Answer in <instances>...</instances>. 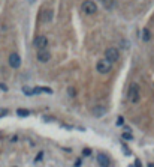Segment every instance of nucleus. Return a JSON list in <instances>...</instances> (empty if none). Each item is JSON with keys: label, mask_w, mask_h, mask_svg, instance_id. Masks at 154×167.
<instances>
[{"label": "nucleus", "mask_w": 154, "mask_h": 167, "mask_svg": "<svg viewBox=\"0 0 154 167\" xmlns=\"http://www.w3.org/2000/svg\"><path fill=\"white\" fill-rule=\"evenodd\" d=\"M105 59H106V62H109V63L117 62L118 59H120V53H118V50L115 48V47H109V48L105 51Z\"/></svg>", "instance_id": "obj_1"}, {"label": "nucleus", "mask_w": 154, "mask_h": 167, "mask_svg": "<svg viewBox=\"0 0 154 167\" xmlns=\"http://www.w3.org/2000/svg\"><path fill=\"white\" fill-rule=\"evenodd\" d=\"M33 45H35L39 51H42V50H45L46 47H48V39H46V36H44V35H39V36L35 38Z\"/></svg>", "instance_id": "obj_2"}, {"label": "nucleus", "mask_w": 154, "mask_h": 167, "mask_svg": "<svg viewBox=\"0 0 154 167\" xmlns=\"http://www.w3.org/2000/svg\"><path fill=\"white\" fill-rule=\"evenodd\" d=\"M139 93H141L139 86H138L136 83H133V84L130 86V90H129V99H130L133 104H136V103L139 101Z\"/></svg>", "instance_id": "obj_3"}, {"label": "nucleus", "mask_w": 154, "mask_h": 167, "mask_svg": "<svg viewBox=\"0 0 154 167\" xmlns=\"http://www.w3.org/2000/svg\"><path fill=\"white\" fill-rule=\"evenodd\" d=\"M81 9L85 12V14L93 15V14H94V12L97 11V6H96L94 2H91V0H85V2L82 3V6H81Z\"/></svg>", "instance_id": "obj_4"}, {"label": "nucleus", "mask_w": 154, "mask_h": 167, "mask_svg": "<svg viewBox=\"0 0 154 167\" xmlns=\"http://www.w3.org/2000/svg\"><path fill=\"white\" fill-rule=\"evenodd\" d=\"M96 68H97V71L100 72V74H108V72L111 71V63L106 62V60H99Z\"/></svg>", "instance_id": "obj_5"}, {"label": "nucleus", "mask_w": 154, "mask_h": 167, "mask_svg": "<svg viewBox=\"0 0 154 167\" xmlns=\"http://www.w3.org/2000/svg\"><path fill=\"white\" fill-rule=\"evenodd\" d=\"M9 66L12 68H19L21 66V57L17 53H11L9 54Z\"/></svg>", "instance_id": "obj_6"}, {"label": "nucleus", "mask_w": 154, "mask_h": 167, "mask_svg": "<svg viewBox=\"0 0 154 167\" xmlns=\"http://www.w3.org/2000/svg\"><path fill=\"white\" fill-rule=\"evenodd\" d=\"M106 111H108V110H106V107H102V105H94V107L91 109V115L94 116V117H102Z\"/></svg>", "instance_id": "obj_7"}, {"label": "nucleus", "mask_w": 154, "mask_h": 167, "mask_svg": "<svg viewBox=\"0 0 154 167\" xmlns=\"http://www.w3.org/2000/svg\"><path fill=\"white\" fill-rule=\"evenodd\" d=\"M97 163H99L100 167H109L111 166L109 158H108V155H105V153H99L97 155Z\"/></svg>", "instance_id": "obj_8"}, {"label": "nucleus", "mask_w": 154, "mask_h": 167, "mask_svg": "<svg viewBox=\"0 0 154 167\" xmlns=\"http://www.w3.org/2000/svg\"><path fill=\"white\" fill-rule=\"evenodd\" d=\"M50 57H51V54H50V53L48 51H46V50H42V51H39L37 53V60L39 62H48L50 60Z\"/></svg>", "instance_id": "obj_9"}, {"label": "nucleus", "mask_w": 154, "mask_h": 167, "mask_svg": "<svg viewBox=\"0 0 154 167\" xmlns=\"http://www.w3.org/2000/svg\"><path fill=\"white\" fill-rule=\"evenodd\" d=\"M150 39H151V33L148 29H144L142 30V41L144 42H150Z\"/></svg>", "instance_id": "obj_10"}, {"label": "nucleus", "mask_w": 154, "mask_h": 167, "mask_svg": "<svg viewBox=\"0 0 154 167\" xmlns=\"http://www.w3.org/2000/svg\"><path fill=\"white\" fill-rule=\"evenodd\" d=\"M17 115L18 116H23V117H27L30 115V110H27V109H18L17 110Z\"/></svg>", "instance_id": "obj_11"}, {"label": "nucleus", "mask_w": 154, "mask_h": 167, "mask_svg": "<svg viewBox=\"0 0 154 167\" xmlns=\"http://www.w3.org/2000/svg\"><path fill=\"white\" fill-rule=\"evenodd\" d=\"M44 20H45V21H51V20H52V11L51 9H46L44 12Z\"/></svg>", "instance_id": "obj_12"}, {"label": "nucleus", "mask_w": 154, "mask_h": 167, "mask_svg": "<svg viewBox=\"0 0 154 167\" xmlns=\"http://www.w3.org/2000/svg\"><path fill=\"white\" fill-rule=\"evenodd\" d=\"M23 92L25 93L27 96H30V95H33V89H29V88H23Z\"/></svg>", "instance_id": "obj_13"}, {"label": "nucleus", "mask_w": 154, "mask_h": 167, "mask_svg": "<svg viewBox=\"0 0 154 167\" xmlns=\"http://www.w3.org/2000/svg\"><path fill=\"white\" fill-rule=\"evenodd\" d=\"M123 138H124V140H132L133 136L130 134V132H124V134H123Z\"/></svg>", "instance_id": "obj_14"}, {"label": "nucleus", "mask_w": 154, "mask_h": 167, "mask_svg": "<svg viewBox=\"0 0 154 167\" xmlns=\"http://www.w3.org/2000/svg\"><path fill=\"white\" fill-rule=\"evenodd\" d=\"M5 115H8V110H6V109H2V110H0V117L5 116Z\"/></svg>", "instance_id": "obj_15"}, {"label": "nucleus", "mask_w": 154, "mask_h": 167, "mask_svg": "<svg viewBox=\"0 0 154 167\" xmlns=\"http://www.w3.org/2000/svg\"><path fill=\"white\" fill-rule=\"evenodd\" d=\"M0 89H2L3 92H6V90H8V88H6V86H5L3 83H0Z\"/></svg>", "instance_id": "obj_16"}, {"label": "nucleus", "mask_w": 154, "mask_h": 167, "mask_svg": "<svg viewBox=\"0 0 154 167\" xmlns=\"http://www.w3.org/2000/svg\"><path fill=\"white\" fill-rule=\"evenodd\" d=\"M135 167H142V166H141V161H139V160H136V161H135Z\"/></svg>", "instance_id": "obj_17"}, {"label": "nucleus", "mask_w": 154, "mask_h": 167, "mask_svg": "<svg viewBox=\"0 0 154 167\" xmlns=\"http://www.w3.org/2000/svg\"><path fill=\"white\" fill-rule=\"evenodd\" d=\"M79 166H81V160H76V161H75V167H79Z\"/></svg>", "instance_id": "obj_18"}, {"label": "nucleus", "mask_w": 154, "mask_h": 167, "mask_svg": "<svg viewBox=\"0 0 154 167\" xmlns=\"http://www.w3.org/2000/svg\"><path fill=\"white\" fill-rule=\"evenodd\" d=\"M90 153H91L90 149H84V155H90Z\"/></svg>", "instance_id": "obj_19"}, {"label": "nucleus", "mask_w": 154, "mask_h": 167, "mask_svg": "<svg viewBox=\"0 0 154 167\" xmlns=\"http://www.w3.org/2000/svg\"><path fill=\"white\" fill-rule=\"evenodd\" d=\"M42 155H44V153H42V152H41V153H39V155H37V157H36V161H39V160H41V158H42Z\"/></svg>", "instance_id": "obj_20"}, {"label": "nucleus", "mask_w": 154, "mask_h": 167, "mask_svg": "<svg viewBox=\"0 0 154 167\" xmlns=\"http://www.w3.org/2000/svg\"><path fill=\"white\" fill-rule=\"evenodd\" d=\"M117 124H118V125H121V124H123V117H118V121H117Z\"/></svg>", "instance_id": "obj_21"}, {"label": "nucleus", "mask_w": 154, "mask_h": 167, "mask_svg": "<svg viewBox=\"0 0 154 167\" xmlns=\"http://www.w3.org/2000/svg\"><path fill=\"white\" fill-rule=\"evenodd\" d=\"M69 92H70V95H72V96L75 95V89H69Z\"/></svg>", "instance_id": "obj_22"}, {"label": "nucleus", "mask_w": 154, "mask_h": 167, "mask_svg": "<svg viewBox=\"0 0 154 167\" xmlns=\"http://www.w3.org/2000/svg\"><path fill=\"white\" fill-rule=\"evenodd\" d=\"M148 167H154V164H150V166H148Z\"/></svg>", "instance_id": "obj_23"}, {"label": "nucleus", "mask_w": 154, "mask_h": 167, "mask_svg": "<svg viewBox=\"0 0 154 167\" xmlns=\"http://www.w3.org/2000/svg\"><path fill=\"white\" fill-rule=\"evenodd\" d=\"M102 2H105V0H102Z\"/></svg>", "instance_id": "obj_24"}, {"label": "nucleus", "mask_w": 154, "mask_h": 167, "mask_svg": "<svg viewBox=\"0 0 154 167\" xmlns=\"http://www.w3.org/2000/svg\"><path fill=\"white\" fill-rule=\"evenodd\" d=\"M130 167H133V166H130Z\"/></svg>", "instance_id": "obj_25"}]
</instances>
